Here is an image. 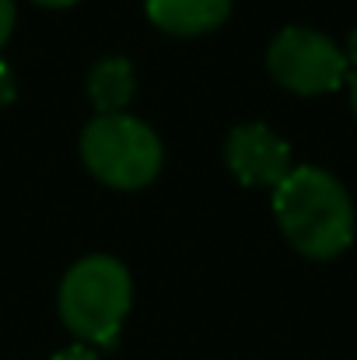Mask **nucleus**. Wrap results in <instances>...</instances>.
I'll use <instances>...</instances> for the list:
<instances>
[{
	"label": "nucleus",
	"mask_w": 357,
	"mask_h": 360,
	"mask_svg": "<svg viewBox=\"0 0 357 360\" xmlns=\"http://www.w3.org/2000/svg\"><path fill=\"white\" fill-rule=\"evenodd\" d=\"M39 7H74L77 0H35Z\"/></svg>",
	"instance_id": "obj_11"
},
{
	"label": "nucleus",
	"mask_w": 357,
	"mask_h": 360,
	"mask_svg": "<svg viewBox=\"0 0 357 360\" xmlns=\"http://www.w3.org/2000/svg\"><path fill=\"white\" fill-rule=\"evenodd\" d=\"M88 98L99 116H116L133 98V67L123 56H106L88 70Z\"/></svg>",
	"instance_id": "obj_7"
},
{
	"label": "nucleus",
	"mask_w": 357,
	"mask_h": 360,
	"mask_svg": "<svg viewBox=\"0 0 357 360\" xmlns=\"http://www.w3.org/2000/svg\"><path fill=\"white\" fill-rule=\"evenodd\" d=\"M147 18L172 35H207L228 14L232 0H144Z\"/></svg>",
	"instance_id": "obj_6"
},
{
	"label": "nucleus",
	"mask_w": 357,
	"mask_h": 360,
	"mask_svg": "<svg viewBox=\"0 0 357 360\" xmlns=\"http://www.w3.org/2000/svg\"><path fill=\"white\" fill-rule=\"evenodd\" d=\"M14 88H18V84H14V74H11V67L0 60V109L14 102Z\"/></svg>",
	"instance_id": "obj_9"
},
{
	"label": "nucleus",
	"mask_w": 357,
	"mask_h": 360,
	"mask_svg": "<svg viewBox=\"0 0 357 360\" xmlns=\"http://www.w3.org/2000/svg\"><path fill=\"white\" fill-rule=\"evenodd\" d=\"M273 217L301 255L337 259L354 241V203L322 168L301 165L273 189Z\"/></svg>",
	"instance_id": "obj_1"
},
{
	"label": "nucleus",
	"mask_w": 357,
	"mask_h": 360,
	"mask_svg": "<svg viewBox=\"0 0 357 360\" xmlns=\"http://www.w3.org/2000/svg\"><path fill=\"white\" fill-rule=\"evenodd\" d=\"M81 158L99 182L113 189H140L158 179L165 150L147 122L116 112V116H95L84 126Z\"/></svg>",
	"instance_id": "obj_3"
},
{
	"label": "nucleus",
	"mask_w": 357,
	"mask_h": 360,
	"mask_svg": "<svg viewBox=\"0 0 357 360\" xmlns=\"http://www.w3.org/2000/svg\"><path fill=\"white\" fill-rule=\"evenodd\" d=\"M225 158L238 182L256 186V189H277L294 168L287 140L277 136L266 122L235 126L225 143Z\"/></svg>",
	"instance_id": "obj_5"
},
{
	"label": "nucleus",
	"mask_w": 357,
	"mask_h": 360,
	"mask_svg": "<svg viewBox=\"0 0 357 360\" xmlns=\"http://www.w3.org/2000/svg\"><path fill=\"white\" fill-rule=\"evenodd\" d=\"M270 77L294 95H330L351 74V56L322 32L291 25L266 49Z\"/></svg>",
	"instance_id": "obj_4"
},
{
	"label": "nucleus",
	"mask_w": 357,
	"mask_h": 360,
	"mask_svg": "<svg viewBox=\"0 0 357 360\" xmlns=\"http://www.w3.org/2000/svg\"><path fill=\"white\" fill-rule=\"evenodd\" d=\"M11 32H14V0H0V49L7 46Z\"/></svg>",
	"instance_id": "obj_8"
},
{
	"label": "nucleus",
	"mask_w": 357,
	"mask_h": 360,
	"mask_svg": "<svg viewBox=\"0 0 357 360\" xmlns=\"http://www.w3.org/2000/svg\"><path fill=\"white\" fill-rule=\"evenodd\" d=\"M351 102H354V112H357V70H354V77H351Z\"/></svg>",
	"instance_id": "obj_12"
},
{
	"label": "nucleus",
	"mask_w": 357,
	"mask_h": 360,
	"mask_svg": "<svg viewBox=\"0 0 357 360\" xmlns=\"http://www.w3.org/2000/svg\"><path fill=\"white\" fill-rule=\"evenodd\" d=\"M133 283L126 266L113 255H84L74 262L60 283V319L88 347L116 343L119 329L130 315Z\"/></svg>",
	"instance_id": "obj_2"
},
{
	"label": "nucleus",
	"mask_w": 357,
	"mask_h": 360,
	"mask_svg": "<svg viewBox=\"0 0 357 360\" xmlns=\"http://www.w3.org/2000/svg\"><path fill=\"white\" fill-rule=\"evenodd\" d=\"M49 360H99V354L88 343H77V347H67V350H60L56 357H49Z\"/></svg>",
	"instance_id": "obj_10"
}]
</instances>
